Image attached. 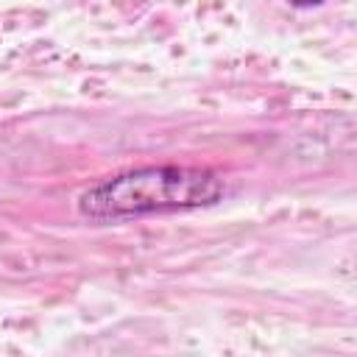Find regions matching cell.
<instances>
[{
    "label": "cell",
    "instance_id": "obj_1",
    "mask_svg": "<svg viewBox=\"0 0 357 357\" xmlns=\"http://www.w3.org/2000/svg\"><path fill=\"white\" fill-rule=\"evenodd\" d=\"M223 195L226 181L215 170L151 165L92 184L78 195V212L89 220H126L212 206Z\"/></svg>",
    "mask_w": 357,
    "mask_h": 357
},
{
    "label": "cell",
    "instance_id": "obj_2",
    "mask_svg": "<svg viewBox=\"0 0 357 357\" xmlns=\"http://www.w3.org/2000/svg\"><path fill=\"white\" fill-rule=\"evenodd\" d=\"M290 6H296V8H312V6H321L324 0H287Z\"/></svg>",
    "mask_w": 357,
    "mask_h": 357
}]
</instances>
